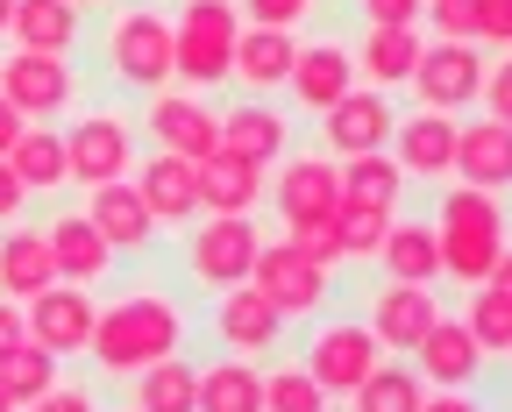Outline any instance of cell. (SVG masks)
Listing matches in <instances>:
<instances>
[{
	"instance_id": "cell-1",
	"label": "cell",
	"mask_w": 512,
	"mask_h": 412,
	"mask_svg": "<svg viewBox=\"0 0 512 412\" xmlns=\"http://www.w3.org/2000/svg\"><path fill=\"white\" fill-rule=\"evenodd\" d=\"M178 349H185V313H178L171 292H128V299L100 306L93 341H86V356L100 370H121V377H136V370H150Z\"/></svg>"
},
{
	"instance_id": "cell-2",
	"label": "cell",
	"mask_w": 512,
	"mask_h": 412,
	"mask_svg": "<svg viewBox=\"0 0 512 412\" xmlns=\"http://www.w3.org/2000/svg\"><path fill=\"white\" fill-rule=\"evenodd\" d=\"M434 242H441V270H448L456 285H484L491 263H498V249H505V199L456 178V185L441 192Z\"/></svg>"
},
{
	"instance_id": "cell-3",
	"label": "cell",
	"mask_w": 512,
	"mask_h": 412,
	"mask_svg": "<svg viewBox=\"0 0 512 412\" xmlns=\"http://www.w3.org/2000/svg\"><path fill=\"white\" fill-rule=\"evenodd\" d=\"M235 36H242L235 0H185L178 22H171V57H178V79H185L192 93L228 86V72H235Z\"/></svg>"
},
{
	"instance_id": "cell-4",
	"label": "cell",
	"mask_w": 512,
	"mask_h": 412,
	"mask_svg": "<svg viewBox=\"0 0 512 412\" xmlns=\"http://www.w3.org/2000/svg\"><path fill=\"white\" fill-rule=\"evenodd\" d=\"M107 72L128 93H164L178 79V57H171V22L157 8H121L107 22Z\"/></svg>"
},
{
	"instance_id": "cell-5",
	"label": "cell",
	"mask_w": 512,
	"mask_h": 412,
	"mask_svg": "<svg viewBox=\"0 0 512 412\" xmlns=\"http://www.w3.org/2000/svg\"><path fill=\"white\" fill-rule=\"evenodd\" d=\"M264 249V228L256 214H214L207 228H185V270L200 292H228V285H249V263Z\"/></svg>"
},
{
	"instance_id": "cell-6",
	"label": "cell",
	"mask_w": 512,
	"mask_h": 412,
	"mask_svg": "<svg viewBox=\"0 0 512 412\" xmlns=\"http://www.w3.org/2000/svg\"><path fill=\"white\" fill-rule=\"evenodd\" d=\"M484 43H448V36H434L427 50H420V64H413V100L427 107V114H463V107H477V93H484Z\"/></svg>"
},
{
	"instance_id": "cell-7",
	"label": "cell",
	"mask_w": 512,
	"mask_h": 412,
	"mask_svg": "<svg viewBox=\"0 0 512 412\" xmlns=\"http://www.w3.org/2000/svg\"><path fill=\"white\" fill-rule=\"evenodd\" d=\"M64 171L72 185H107V178H128L136 171V128H128L114 107H93L64 128Z\"/></svg>"
},
{
	"instance_id": "cell-8",
	"label": "cell",
	"mask_w": 512,
	"mask_h": 412,
	"mask_svg": "<svg viewBox=\"0 0 512 412\" xmlns=\"http://www.w3.org/2000/svg\"><path fill=\"white\" fill-rule=\"evenodd\" d=\"M0 100L22 121H50L79 100V72L72 57H43V50H8L0 57Z\"/></svg>"
},
{
	"instance_id": "cell-9",
	"label": "cell",
	"mask_w": 512,
	"mask_h": 412,
	"mask_svg": "<svg viewBox=\"0 0 512 412\" xmlns=\"http://www.w3.org/2000/svg\"><path fill=\"white\" fill-rule=\"evenodd\" d=\"M249 285L256 292H264L285 320H313L320 306H328L335 299V285H328V270H320V263H306L285 235L278 242H264V249H256V263H249Z\"/></svg>"
},
{
	"instance_id": "cell-10",
	"label": "cell",
	"mask_w": 512,
	"mask_h": 412,
	"mask_svg": "<svg viewBox=\"0 0 512 412\" xmlns=\"http://www.w3.org/2000/svg\"><path fill=\"white\" fill-rule=\"evenodd\" d=\"M377 363H384V349H377V334L363 320H328V327H313V341H306V370H313V384L328 398H349Z\"/></svg>"
},
{
	"instance_id": "cell-11",
	"label": "cell",
	"mask_w": 512,
	"mask_h": 412,
	"mask_svg": "<svg viewBox=\"0 0 512 412\" xmlns=\"http://www.w3.org/2000/svg\"><path fill=\"white\" fill-rule=\"evenodd\" d=\"M93 292L86 285H43L29 306H22V327H29V341H43V349L64 363V356H86V341H93Z\"/></svg>"
},
{
	"instance_id": "cell-12",
	"label": "cell",
	"mask_w": 512,
	"mask_h": 412,
	"mask_svg": "<svg viewBox=\"0 0 512 412\" xmlns=\"http://www.w3.org/2000/svg\"><path fill=\"white\" fill-rule=\"evenodd\" d=\"M392 128H399L392 93H377V86H349L328 114H320V143H328L335 157H363V150H384V143H392Z\"/></svg>"
},
{
	"instance_id": "cell-13",
	"label": "cell",
	"mask_w": 512,
	"mask_h": 412,
	"mask_svg": "<svg viewBox=\"0 0 512 412\" xmlns=\"http://www.w3.org/2000/svg\"><path fill=\"white\" fill-rule=\"evenodd\" d=\"M143 128H150V143L157 150H171V157H214L221 150V121H214V107L200 100V93H150V107H143Z\"/></svg>"
},
{
	"instance_id": "cell-14",
	"label": "cell",
	"mask_w": 512,
	"mask_h": 412,
	"mask_svg": "<svg viewBox=\"0 0 512 412\" xmlns=\"http://www.w3.org/2000/svg\"><path fill=\"white\" fill-rule=\"evenodd\" d=\"M441 320V299L427 292V285H377L370 292V306H363V327L377 334V349L384 356H413L420 349V334Z\"/></svg>"
},
{
	"instance_id": "cell-15",
	"label": "cell",
	"mask_w": 512,
	"mask_h": 412,
	"mask_svg": "<svg viewBox=\"0 0 512 412\" xmlns=\"http://www.w3.org/2000/svg\"><path fill=\"white\" fill-rule=\"evenodd\" d=\"M214 334L228 341V356H278V341H285V313L256 292V285H228L214 292Z\"/></svg>"
},
{
	"instance_id": "cell-16",
	"label": "cell",
	"mask_w": 512,
	"mask_h": 412,
	"mask_svg": "<svg viewBox=\"0 0 512 412\" xmlns=\"http://www.w3.org/2000/svg\"><path fill=\"white\" fill-rule=\"evenodd\" d=\"M278 221H320L342 206V171L328 164V150H306V157H278V185H271Z\"/></svg>"
},
{
	"instance_id": "cell-17",
	"label": "cell",
	"mask_w": 512,
	"mask_h": 412,
	"mask_svg": "<svg viewBox=\"0 0 512 412\" xmlns=\"http://www.w3.org/2000/svg\"><path fill=\"white\" fill-rule=\"evenodd\" d=\"M136 192H143V206H150L157 235L200 221V164H192V157L150 150V164H136Z\"/></svg>"
},
{
	"instance_id": "cell-18",
	"label": "cell",
	"mask_w": 512,
	"mask_h": 412,
	"mask_svg": "<svg viewBox=\"0 0 512 412\" xmlns=\"http://www.w3.org/2000/svg\"><path fill=\"white\" fill-rule=\"evenodd\" d=\"M392 164L406 171V178H420V185H441V178H456V114H406L399 128H392Z\"/></svg>"
},
{
	"instance_id": "cell-19",
	"label": "cell",
	"mask_w": 512,
	"mask_h": 412,
	"mask_svg": "<svg viewBox=\"0 0 512 412\" xmlns=\"http://www.w3.org/2000/svg\"><path fill=\"white\" fill-rule=\"evenodd\" d=\"M79 214L107 235V249H114V256H136V249H150V235H157V221H150V206H143L136 178L86 185V206H79Z\"/></svg>"
},
{
	"instance_id": "cell-20",
	"label": "cell",
	"mask_w": 512,
	"mask_h": 412,
	"mask_svg": "<svg viewBox=\"0 0 512 412\" xmlns=\"http://www.w3.org/2000/svg\"><path fill=\"white\" fill-rule=\"evenodd\" d=\"M413 370L427 377V391H470V384L484 377V349L470 341V327H463V320H448V313H441V320L420 334Z\"/></svg>"
},
{
	"instance_id": "cell-21",
	"label": "cell",
	"mask_w": 512,
	"mask_h": 412,
	"mask_svg": "<svg viewBox=\"0 0 512 412\" xmlns=\"http://www.w3.org/2000/svg\"><path fill=\"white\" fill-rule=\"evenodd\" d=\"M214 121H221V150L242 157V164H264V171H271V164L292 150V121H285L278 107H264V100H235V107H221Z\"/></svg>"
},
{
	"instance_id": "cell-22",
	"label": "cell",
	"mask_w": 512,
	"mask_h": 412,
	"mask_svg": "<svg viewBox=\"0 0 512 412\" xmlns=\"http://www.w3.org/2000/svg\"><path fill=\"white\" fill-rule=\"evenodd\" d=\"M292 100L320 121L349 86H356V50H342V43H299V57H292Z\"/></svg>"
},
{
	"instance_id": "cell-23",
	"label": "cell",
	"mask_w": 512,
	"mask_h": 412,
	"mask_svg": "<svg viewBox=\"0 0 512 412\" xmlns=\"http://www.w3.org/2000/svg\"><path fill=\"white\" fill-rule=\"evenodd\" d=\"M43 242H50V256H57V278L64 285H107V270H114V249H107V235L86 221V214H57L50 228H43Z\"/></svg>"
},
{
	"instance_id": "cell-24",
	"label": "cell",
	"mask_w": 512,
	"mask_h": 412,
	"mask_svg": "<svg viewBox=\"0 0 512 412\" xmlns=\"http://www.w3.org/2000/svg\"><path fill=\"white\" fill-rule=\"evenodd\" d=\"M456 178L463 185H484V192H512V128L505 121H470V128H456Z\"/></svg>"
},
{
	"instance_id": "cell-25",
	"label": "cell",
	"mask_w": 512,
	"mask_h": 412,
	"mask_svg": "<svg viewBox=\"0 0 512 412\" xmlns=\"http://www.w3.org/2000/svg\"><path fill=\"white\" fill-rule=\"evenodd\" d=\"M342 206H363V214H384V221H399V206H406V171L384 157V150H363V157H342Z\"/></svg>"
},
{
	"instance_id": "cell-26",
	"label": "cell",
	"mask_w": 512,
	"mask_h": 412,
	"mask_svg": "<svg viewBox=\"0 0 512 412\" xmlns=\"http://www.w3.org/2000/svg\"><path fill=\"white\" fill-rule=\"evenodd\" d=\"M264 192H271L264 164H242V157H228V150L200 157V214H256Z\"/></svg>"
},
{
	"instance_id": "cell-27",
	"label": "cell",
	"mask_w": 512,
	"mask_h": 412,
	"mask_svg": "<svg viewBox=\"0 0 512 412\" xmlns=\"http://www.w3.org/2000/svg\"><path fill=\"white\" fill-rule=\"evenodd\" d=\"M292 57H299V36L292 29H249L242 22V36H235V86L242 93H271V86H285L292 79Z\"/></svg>"
},
{
	"instance_id": "cell-28",
	"label": "cell",
	"mask_w": 512,
	"mask_h": 412,
	"mask_svg": "<svg viewBox=\"0 0 512 412\" xmlns=\"http://www.w3.org/2000/svg\"><path fill=\"white\" fill-rule=\"evenodd\" d=\"M79 15H86V8H72V0H15L8 36H15V50L72 57V50H79V36H86V22H79Z\"/></svg>"
},
{
	"instance_id": "cell-29",
	"label": "cell",
	"mask_w": 512,
	"mask_h": 412,
	"mask_svg": "<svg viewBox=\"0 0 512 412\" xmlns=\"http://www.w3.org/2000/svg\"><path fill=\"white\" fill-rule=\"evenodd\" d=\"M420 50H427L420 29H363V43H356V86H377V93L406 86Z\"/></svg>"
},
{
	"instance_id": "cell-30",
	"label": "cell",
	"mask_w": 512,
	"mask_h": 412,
	"mask_svg": "<svg viewBox=\"0 0 512 412\" xmlns=\"http://www.w3.org/2000/svg\"><path fill=\"white\" fill-rule=\"evenodd\" d=\"M43 285H57V256H50V242H43L36 228H8V235H0V299L29 306Z\"/></svg>"
},
{
	"instance_id": "cell-31",
	"label": "cell",
	"mask_w": 512,
	"mask_h": 412,
	"mask_svg": "<svg viewBox=\"0 0 512 412\" xmlns=\"http://www.w3.org/2000/svg\"><path fill=\"white\" fill-rule=\"evenodd\" d=\"M377 263H384V278H399V285H434L441 278L434 221H392L384 242H377Z\"/></svg>"
},
{
	"instance_id": "cell-32",
	"label": "cell",
	"mask_w": 512,
	"mask_h": 412,
	"mask_svg": "<svg viewBox=\"0 0 512 412\" xmlns=\"http://www.w3.org/2000/svg\"><path fill=\"white\" fill-rule=\"evenodd\" d=\"M8 164H15V178L29 192H64V185H72V171H64V128H50V121H29L15 135Z\"/></svg>"
},
{
	"instance_id": "cell-33",
	"label": "cell",
	"mask_w": 512,
	"mask_h": 412,
	"mask_svg": "<svg viewBox=\"0 0 512 412\" xmlns=\"http://www.w3.org/2000/svg\"><path fill=\"white\" fill-rule=\"evenodd\" d=\"M192 412H264V370L249 356H221L200 370V405Z\"/></svg>"
},
{
	"instance_id": "cell-34",
	"label": "cell",
	"mask_w": 512,
	"mask_h": 412,
	"mask_svg": "<svg viewBox=\"0 0 512 412\" xmlns=\"http://www.w3.org/2000/svg\"><path fill=\"white\" fill-rule=\"evenodd\" d=\"M420 405H427V377L413 363H392V356L349 391V412H420Z\"/></svg>"
},
{
	"instance_id": "cell-35",
	"label": "cell",
	"mask_w": 512,
	"mask_h": 412,
	"mask_svg": "<svg viewBox=\"0 0 512 412\" xmlns=\"http://www.w3.org/2000/svg\"><path fill=\"white\" fill-rule=\"evenodd\" d=\"M50 384H57V356L43 349V341H29V334H22V341H8V349H0V398H8L15 412H22V405H36Z\"/></svg>"
},
{
	"instance_id": "cell-36",
	"label": "cell",
	"mask_w": 512,
	"mask_h": 412,
	"mask_svg": "<svg viewBox=\"0 0 512 412\" xmlns=\"http://www.w3.org/2000/svg\"><path fill=\"white\" fill-rule=\"evenodd\" d=\"M136 412H192L200 405V370H192L185 356H164L150 370H136Z\"/></svg>"
},
{
	"instance_id": "cell-37",
	"label": "cell",
	"mask_w": 512,
	"mask_h": 412,
	"mask_svg": "<svg viewBox=\"0 0 512 412\" xmlns=\"http://www.w3.org/2000/svg\"><path fill=\"white\" fill-rule=\"evenodd\" d=\"M463 327L484 356H512V292L498 285H470V306H463Z\"/></svg>"
},
{
	"instance_id": "cell-38",
	"label": "cell",
	"mask_w": 512,
	"mask_h": 412,
	"mask_svg": "<svg viewBox=\"0 0 512 412\" xmlns=\"http://www.w3.org/2000/svg\"><path fill=\"white\" fill-rule=\"evenodd\" d=\"M264 412H328V391L313 384L306 363H271L264 370Z\"/></svg>"
},
{
	"instance_id": "cell-39",
	"label": "cell",
	"mask_w": 512,
	"mask_h": 412,
	"mask_svg": "<svg viewBox=\"0 0 512 412\" xmlns=\"http://www.w3.org/2000/svg\"><path fill=\"white\" fill-rule=\"evenodd\" d=\"M285 242H292L306 263H320L328 278L349 263V256H342V228H335V214H320V221H292V235H285Z\"/></svg>"
},
{
	"instance_id": "cell-40",
	"label": "cell",
	"mask_w": 512,
	"mask_h": 412,
	"mask_svg": "<svg viewBox=\"0 0 512 412\" xmlns=\"http://www.w3.org/2000/svg\"><path fill=\"white\" fill-rule=\"evenodd\" d=\"M335 228H342V256L356 263H377V242H384V214H363V206H335Z\"/></svg>"
},
{
	"instance_id": "cell-41",
	"label": "cell",
	"mask_w": 512,
	"mask_h": 412,
	"mask_svg": "<svg viewBox=\"0 0 512 412\" xmlns=\"http://www.w3.org/2000/svg\"><path fill=\"white\" fill-rule=\"evenodd\" d=\"M235 15L249 29H299L313 15V0H235Z\"/></svg>"
},
{
	"instance_id": "cell-42",
	"label": "cell",
	"mask_w": 512,
	"mask_h": 412,
	"mask_svg": "<svg viewBox=\"0 0 512 412\" xmlns=\"http://www.w3.org/2000/svg\"><path fill=\"white\" fill-rule=\"evenodd\" d=\"M427 22L448 43H477V0H427Z\"/></svg>"
},
{
	"instance_id": "cell-43",
	"label": "cell",
	"mask_w": 512,
	"mask_h": 412,
	"mask_svg": "<svg viewBox=\"0 0 512 412\" xmlns=\"http://www.w3.org/2000/svg\"><path fill=\"white\" fill-rule=\"evenodd\" d=\"M363 8V29H420L427 0H356Z\"/></svg>"
},
{
	"instance_id": "cell-44",
	"label": "cell",
	"mask_w": 512,
	"mask_h": 412,
	"mask_svg": "<svg viewBox=\"0 0 512 412\" xmlns=\"http://www.w3.org/2000/svg\"><path fill=\"white\" fill-rule=\"evenodd\" d=\"M477 43L512 50V0H477Z\"/></svg>"
},
{
	"instance_id": "cell-45",
	"label": "cell",
	"mask_w": 512,
	"mask_h": 412,
	"mask_svg": "<svg viewBox=\"0 0 512 412\" xmlns=\"http://www.w3.org/2000/svg\"><path fill=\"white\" fill-rule=\"evenodd\" d=\"M477 100H484L491 121L512 128V57H498V72H484V93H477Z\"/></svg>"
},
{
	"instance_id": "cell-46",
	"label": "cell",
	"mask_w": 512,
	"mask_h": 412,
	"mask_svg": "<svg viewBox=\"0 0 512 412\" xmlns=\"http://www.w3.org/2000/svg\"><path fill=\"white\" fill-rule=\"evenodd\" d=\"M22 412H100V405H93V391H86V384H64V377H57V384H50L36 405H22Z\"/></svg>"
},
{
	"instance_id": "cell-47",
	"label": "cell",
	"mask_w": 512,
	"mask_h": 412,
	"mask_svg": "<svg viewBox=\"0 0 512 412\" xmlns=\"http://www.w3.org/2000/svg\"><path fill=\"white\" fill-rule=\"evenodd\" d=\"M22 206H29V185L15 178V164H8V157H0V228L22 221Z\"/></svg>"
},
{
	"instance_id": "cell-48",
	"label": "cell",
	"mask_w": 512,
	"mask_h": 412,
	"mask_svg": "<svg viewBox=\"0 0 512 412\" xmlns=\"http://www.w3.org/2000/svg\"><path fill=\"white\" fill-rule=\"evenodd\" d=\"M29 327H22V306L15 299H0V349H8V341H22Z\"/></svg>"
},
{
	"instance_id": "cell-49",
	"label": "cell",
	"mask_w": 512,
	"mask_h": 412,
	"mask_svg": "<svg viewBox=\"0 0 512 412\" xmlns=\"http://www.w3.org/2000/svg\"><path fill=\"white\" fill-rule=\"evenodd\" d=\"M22 128H29V121H22V114H15L8 100H0V157H8V150H15V135H22Z\"/></svg>"
},
{
	"instance_id": "cell-50",
	"label": "cell",
	"mask_w": 512,
	"mask_h": 412,
	"mask_svg": "<svg viewBox=\"0 0 512 412\" xmlns=\"http://www.w3.org/2000/svg\"><path fill=\"white\" fill-rule=\"evenodd\" d=\"M420 412H484L477 398H463V391H441V398H427Z\"/></svg>"
},
{
	"instance_id": "cell-51",
	"label": "cell",
	"mask_w": 512,
	"mask_h": 412,
	"mask_svg": "<svg viewBox=\"0 0 512 412\" xmlns=\"http://www.w3.org/2000/svg\"><path fill=\"white\" fill-rule=\"evenodd\" d=\"M484 285H498V292H512V249H498V263H491V278Z\"/></svg>"
},
{
	"instance_id": "cell-52",
	"label": "cell",
	"mask_w": 512,
	"mask_h": 412,
	"mask_svg": "<svg viewBox=\"0 0 512 412\" xmlns=\"http://www.w3.org/2000/svg\"><path fill=\"white\" fill-rule=\"evenodd\" d=\"M8 22H15V0H0V43H8Z\"/></svg>"
},
{
	"instance_id": "cell-53",
	"label": "cell",
	"mask_w": 512,
	"mask_h": 412,
	"mask_svg": "<svg viewBox=\"0 0 512 412\" xmlns=\"http://www.w3.org/2000/svg\"><path fill=\"white\" fill-rule=\"evenodd\" d=\"M72 8H107V0H72Z\"/></svg>"
},
{
	"instance_id": "cell-54",
	"label": "cell",
	"mask_w": 512,
	"mask_h": 412,
	"mask_svg": "<svg viewBox=\"0 0 512 412\" xmlns=\"http://www.w3.org/2000/svg\"><path fill=\"white\" fill-rule=\"evenodd\" d=\"M0 412H15V405H8V398H0Z\"/></svg>"
},
{
	"instance_id": "cell-55",
	"label": "cell",
	"mask_w": 512,
	"mask_h": 412,
	"mask_svg": "<svg viewBox=\"0 0 512 412\" xmlns=\"http://www.w3.org/2000/svg\"><path fill=\"white\" fill-rule=\"evenodd\" d=\"M128 412H136V405H128Z\"/></svg>"
}]
</instances>
